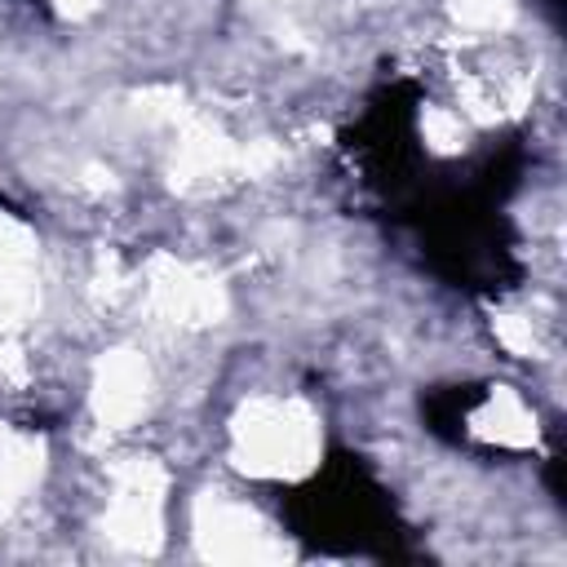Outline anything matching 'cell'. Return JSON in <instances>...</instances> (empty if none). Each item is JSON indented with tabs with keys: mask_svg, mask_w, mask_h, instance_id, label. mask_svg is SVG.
<instances>
[{
	"mask_svg": "<svg viewBox=\"0 0 567 567\" xmlns=\"http://www.w3.org/2000/svg\"><path fill=\"white\" fill-rule=\"evenodd\" d=\"M319 416L292 394H252L230 421V456L252 478H306L319 465Z\"/></svg>",
	"mask_w": 567,
	"mask_h": 567,
	"instance_id": "cell-1",
	"label": "cell"
},
{
	"mask_svg": "<svg viewBox=\"0 0 567 567\" xmlns=\"http://www.w3.org/2000/svg\"><path fill=\"white\" fill-rule=\"evenodd\" d=\"M164 492L168 470L155 456H124L111 465V505L102 532L128 554H155L164 536Z\"/></svg>",
	"mask_w": 567,
	"mask_h": 567,
	"instance_id": "cell-2",
	"label": "cell"
},
{
	"mask_svg": "<svg viewBox=\"0 0 567 567\" xmlns=\"http://www.w3.org/2000/svg\"><path fill=\"white\" fill-rule=\"evenodd\" d=\"M142 292H146L151 315L173 323V328H208V323H221L226 310H230L226 284L213 270H204L195 261H182L173 252H155L146 261Z\"/></svg>",
	"mask_w": 567,
	"mask_h": 567,
	"instance_id": "cell-3",
	"label": "cell"
},
{
	"mask_svg": "<svg viewBox=\"0 0 567 567\" xmlns=\"http://www.w3.org/2000/svg\"><path fill=\"white\" fill-rule=\"evenodd\" d=\"M195 545L204 558L217 563H275L284 545L270 536L261 514L226 492H208L195 505Z\"/></svg>",
	"mask_w": 567,
	"mask_h": 567,
	"instance_id": "cell-4",
	"label": "cell"
},
{
	"mask_svg": "<svg viewBox=\"0 0 567 567\" xmlns=\"http://www.w3.org/2000/svg\"><path fill=\"white\" fill-rule=\"evenodd\" d=\"M151 403V368L137 350H111L93 368V390L89 408L102 430H128L142 421Z\"/></svg>",
	"mask_w": 567,
	"mask_h": 567,
	"instance_id": "cell-5",
	"label": "cell"
},
{
	"mask_svg": "<svg viewBox=\"0 0 567 567\" xmlns=\"http://www.w3.org/2000/svg\"><path fill=\"white\" fill-rule=\"evenodd\" d=\"M168 173H173V186L186 190V195L213 190V186L239 177V142H230L213 120L186 115Z\"/></svg>",
	"mask_w": 567,
	"mask_h": 567,
	"instance_id": "cell-6",
	"label": "cell"
},
{
	"mask_svg": "<svg viewBox=\"0 0 567 567\" xmlns=\"http://www.w3.org/2000/svg\"><path fill=\"white\" fill-rule=\"evenodd\" d=\"M35 235L0 213V332L22 323L35 310Z\"/></svg>",
	"mask_w": 567,
	"mask_h": 567,
	"instance_id": "cell-7",
	"label": "cell"
},
{
	"mask_svg": "<svg viewBox=\"0 0 567 567\" xmlns=\"http://www.w3.org/2000/svg\"><path fill=\"white\" fill-rule=\"evenodd\" d=\"M40 470H44L40 439H31L13 425H0V514L18 509L31 496V487L40 483Z\"/></svg>",
	"mask_w": 567,
	"mask_h": 567,
	"instance_id": "cell-8",
	"label": "cell"
},
{
	"mask_svg": "<svg viewBox=\"0 0 567 567\" xmlns=\"http://www.w3.org/2000/svg\"><path fill=\"white\" fill-rule=\"evenodd\" d=\"M474 425H478V434H487V439H496L505 447L536 443V416H532V408L514 390H492V399L483 403V412L474 416Z\"/></svg>",
	"mask_w": 567,
	"mask_h": 567,
	"instance_id": "cell-9",
	"label": "cell"
},
{
	"mask_svg": "<svg viewBox=\"0 0 567 567\" xmlns=\"http://www.w3.org/2000/svg\"><path fill=\"white\" fill-rule=\"evenodd\" d=\"M421 137L430 142V151L439 155H456L465 146V115L452 106H425L421 115Z\"/></svg>",
	"mask_w": 567,
	"mask_h": 567,
	"instance_id": "cell-10",
	"label": "cell"
},
{
	"mask_svg": "<svg viewBox=\"0 0 567 567\" xmlns=\"http://www.w3.org/2000/svg\"><path fill=\"white\" fill-rule=\"evenodd\" d=\"M492 332H496V341H501L509 354H518V359H536V354H540V332H536L532 315H523V310H496Z\"/></svg>",
	"mask_w": 567,
	"mask_h": 567,
	"instance_id": "cell-11",
	"label": "cell"
},
{
	"mask_svg": "<svg viewBox=\"0 0 567 567\" xmlns=\"http://www.w3.org/2000/svg\"><path fill=\"white\" fill-rule=\"evenodd\" d=\"M452 13L465 31H478V35H496L509 27L514 18V0H452Z\"/></svg>",
	"mask_w": 567,
	"mask_h": 567,
	"instance_id": "cell-12",
	"label": "cell"
},
{
	"mask_svg": "<svg viewBox=\"0 0 567 567\" xmlns=\"http://www.w3.org/2000/svg\"><path fill=\"white\" fill-rule=\"evenodd\" d=\"M97 4H102V0H58V13L71 18V22H80V18L97 13Z\"/></svg>",
	"mask_w": 567,
	"mask_h": 567,
	"instance_id": "cell-13",
	"label": "cell"
}]
</instances>
